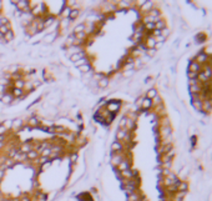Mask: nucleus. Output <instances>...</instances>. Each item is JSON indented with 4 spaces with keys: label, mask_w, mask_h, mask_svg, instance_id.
Returning a JSON list of instances; mask_svg holds the SVG:
<instances>
[{
    "label": "nucleus",
    "mask_w": 212,
    "mask_h": 201,
    "mask_svg": "<svg viewBox=\"0 0 212 201\" xmlns=\"http://www.w3.org/2000/svg\"><path fill=\"white\" fill-rule=\"evenodd\" d=\"M155 96H157V91L155 89H150L149 91H147V94H146V97H147V99H150V100H152Z\"/></svg>",
    "instance_id": "obj_10"
},
{
    "label": "nucleus",
    "mask_w": 212,
    "mask_h": 201,
    "mask_svg": "<svg viewBox=\"0 0 212 201\" xmlns=\"http://www.w3.org/2000/svg\"><path fill=\"white\" fill-rule=\"evenodd\" d=\"M151 105H152V100H150V99H147V97H145V99L142 100L141 109L147 110V109H150V108H151Z\"/></svg>",
    "instance_id": "obj_7"
},
{
    "label": "nucleus",
    "mask_w": 212,
    "mask_h": 201,
    "mask_svg": "<svg viewBox=\"0 0 212 201\" xmlns=\"http://www.w3.org/2000/svg\"><path fill=\"white\" fill-rule=\"evenodd\" d=\"M20 201H30V199H29V198H26V196H24V198H21V199H20Z\"/></svg>",
    "instance_id": "obj_35"
},
{
    "label": "nucleus",
    "mask_w": 212,
    "mask_h": 201,
    "mask_svg": "<svg viewBox=\"0 0 212 201\" xmlns=\"http://www.w3.org/2000/svg\"><path fill=\"white\" fill-rule=\"evenodd\" d=\"M4 131H5V129H4L3 126H0V135H1V134H3V132H4Z\"/></svg>",
    "instance_id": "obj_36"
},
{
    "label": "nucleus",
    "mask_w": 212,
    "mask_h": 201,
    "mask_svg": "<svg viewBox=\"0 0 212 201\" xmlns=\"http://www.w3.org/2000/svg\"><path fill=\"white\" fill-rule=\"evenodd\" d=\"M79 70H80V73H82V74H88V73H90V65L89 64L82 65V66L79 67Z\"/></svg>",
    "instance_id": "obj_15"
},
{
    "label": "nucleus",
    "mask_w": 212,
    "mask_h": 201,
    "mask_svg": "<svg viewBox=\"0 0 212 201\" xmlns=\"http://www.w3.org/2000/svg\"><path fill=\"white\" fill-rule=\"evenodd\" d=\"M82 58H85V54L80 51V52H76V54L71 55L70 56V60H71V61H74V63H76V61H79V60L82 59Z\"/></svg>",
    "instance_id": "obj_6"
},
{
    "label": "nucleus",
    "mask_w": 212,
    "mask_h": 201,
    "mask_svg": "<svg viewBox=\"0 0 212 201\" xmlns=\"http://www.w3.org/2000/svg\"><path fill=\"white\" fill-rule=\"evenodd\" d=\"M3 140H4V138H3V136H0V141H3Z\"/></svg>",
    "instance_id": "obj_40"
},
{
    "label": "nucleus",
    "mask_w": 212,
    "mask_h": 201,
    "mask_svg": "<svg viewBox=\"0 0 212 201\" xmlns=\"http://www.w3.org/2000/svg\"><path fill=\"white\" fill-rule=\"evenodd\" d=\"M15 126H20V121H15Z\"/></svg>",
    "instance_id": "obj_39"
},
{
    "label": "nucleus",
    "mask_w": 212,
    "mask_h": 201,
    "mask_svg": "<svg viewBox=\"0 0 212 201\" xmlns=\"http://www.w3.org/2000/svg\"><path fill=\"white\" fill-rule=\"evenodd\" d=\"M4 39H5V41H11L14 39V34H13V31L11 30H9L5 35H4Z\"/></svg>",
    "instance_id": "obj_16"
},
{
    "label": "nucleus",
    "mask_w": 212,
    "mask_h": 201,
    "mask_svg": "<svg viewBox=\"0 0 212 201\" xmlns=\"http://www.w3.org/2000/svg\"><path fill=\"white\" fill-rule=\"evenodd\" d=\"M9 30L10 29H9V26H7V25H0V35L4 36L7 31H9Z\"/></svg>",
    "instance_id": "obj_17"
},
{
    "label": "nucleus",
    "mask_w": 212,
    "mask_h": 201,
    "mask_svg": "<svg viewBox=\"0 0 212 201\" xmlns=\"http://www.w3.org/2000/svg\"><path fill=\"white\" fill-rule=\"evenodd\" d=\"M13 100V95H9V94H3L0 96V101L4 102V104H7V102H11Z\"/></svg>",
    "instance_id": "obj_8"
},
{
    "label": "nucleus",
    "mask_w": 212,
    "mask_h": 201,
    "mask_svg": "<svg viewBox=\"0 0 212 201\" xmlns=\"http://www.w3.org/2000/svg\"><path fill=\"white\" fill-rule=\"evenodd\" d=\"M36 156H37L36 151H29V153L26 154V157H29V159H35Z\"/></svg>",
    "instance_id": "obj_22"
},
{
    "label": "nucleus",
    "mask_w": 212,
    "mask_h": 201,
    "mask_svg": "<svg viewBox=\"0 0 212 201\" xmlns=\"http://www.w3.org/2000/svg\"><path fill=\"white\" fill-rule=\"evenodd\" d=\"M49 154H50V150H49V149H48V150H44V151H43V156H45V157H46Z\"/></svg>",
    "instance_id": "obj_33"
},
{
    "label": "nucleus",
    "mask_w": 212,
    "mask_h": 201,
    "mask_svg": "<svg viewBox=\"0 0 212 201\" xmlns=\"http://www.w3.org/2000/svg\"><path fill=\"white\" fill-rule=\"evenodd\" d=\"M14 95L20 96V95H21V90H20V89H15V90H14Z\"/></svg>",
    "instance_id": "obj_32"
},
{
    "label": "nucleus",
    "mask_w": 212,
    "mask_h": 201,
    "mask_svg": "<svg viewBox=\"0 0 212 201\" xmlns=\"http://www.w3.org/2000/svg\"><path fill=\"white\" fill-rule=\"evenodd\" d=\"M125 135H126L125 130H119V131H117V134H116V138H117V139H124Z\"/></svg>",
    "instance_id": "obj_21"
},
{
    "label": "nucleus",
    "mask_w": 212,
    "mask_h": 201,
    "mask_svg": "<svg viewBox=\"0 0 212 201\" xmlns=\"http://www.w3.org/2000/svg\"><path fill=\"white\" fill-rule=\"evenodd\" d=\"M121 149H122V146H121V144L119 141H115L111 145V151H113V153L115 151H121Z\"/></svg>",
    "instance_id": "obj_11"
},
{
    "label": "nucleus",
    "mask_w": 212,
    "mask_h": 201,
    "mask_svg": "<svg viewBox=\"0 0 212 201\" xmlns=\"http://www.w3.org/2000/svg\"><path fill=\"white\" fill-rule=\"evenodd\" d=\"M4 90H5V88H4V86H3V85H0V93H3V91H4Z\"/></svg>",
    "instance_id": "obj_37"
},
{
    "label": "nucleus",
    "mask_w": 212,
    "mask_h": 201,
    "mask_svg": "<svg viewBox=\"0 0 212 201\" xmlns=\"http://www.w3.org/2000/svg\"><path fill=\"white\" fill-rule=\"evenodd\" d=\"M145 28L147 30H155V22H147V24H145Z\"/></svg>",
    "instance_id": "obj_23"
},
{
    "label": "nucleus",
    "mask_w": 212,
    "mask_h": 201,
    "mask_svg": "<svg viewBox=\"0 0 212 201\" xmlns=\"http://www.w3.org/2000/svg\"><path fill=\"white\" fill-rule=\"evenodd\" d=\"M207 60H209V56H207V55L205 54V52L202 51V52H198V54L196 55L195 61H196V63H198L200 65H202V66H203V65H206V61H207Z\"/></svg>",
    "instance_id": "obj_2"
},
{
    "label": "nucleus",
    "mask_w": 212,
    "mask_h": 201,
    "mask_svg": "<svg viewBox=\"0 0 212 201\" xmlns=\"http://www.w3.org/2000/svg\"><path fill=\"white\" fill-rule=\"evenodd\" d=\"M79 14H80V11H79V10H76V9L71 10L70 14H69V19H70V20H74V19H76L79 16Z\"/></svg>",
    "instance_id": "obj_13"
},
{
    "label": "nucleus",
    "mask_w": 212,
    "mask_h": 201,
    "mask_svg": "<svg viewBox=\"0 0 212 201\" xmlns=\"http://www.w3.org/2000/svg\"><path fill=\"white\" fill-rule=\"evenodd\" d=\"M142 100H143V97H139V99H137V101H136V105L141 108V105H142Z\"/></svg>",
    "instance_id": "obj_31"
},
{
    "label": "nucleus",
    "mask_w": 212,
    "mask_h": 201,
    "mask_svg": "<svg viewBox=\"0 0 212 201\" xmlns=\"http://www.w3.org/2000/svg\"><path fill=\"white\" fill-rule=\"evenodd\" d=\"M54 39H55V34H52V35H50V34H48V35L44 37V40H43V41H44V43H51V41L54 40Z\"/></svg>",
    "instance_id": "obj_18"
},
{
    "label": "nucleus",
    "mask_w": 212,
    "mask_h": 201,
    "mask_svg": "<svg viewBox=\"0 0 212 201\" xmlns=\"http://www.w3.org/2000/svg\"><path fill=\"white\" fill-rule=\"evenodd\" d=\"M169 34H170V31H169V29H167V28H165L164 30H161V36H162V37H165V39L169 36Z\"/></svg>",
    "instance_id": "obj_25"
},
{
    "label": "nucleus",
    "mask_w": 212,
    "mask_h": 201,
    "mask_svg": "<svg viewBox=\"0 0 212 201\" xmlns=\"http://www.w3.org/2000/svg\"><path fill=\"white\" fill-rule=\"evenodd\" d=\"M211 110H212V99L202 101V110H201V111H205V112H210Z\"/></svg>",
    "instance_id": "obj_4"
},
{
    "label": "nucleus",
    "mask_w": 212,
    "mask_h": 201,
    "mask_svg": "<svg viewBox=\"0 0 212 201\" xmlns=\"http://www.w3.org/2000/svg\"><path fill=\"white\" fill-rule=\"evenodd\" d=\"M107 85H109V80H107L106 78L101 79V80L99 81V86H100V88H106Z\"/></svg>",
    "instance_id": "obj_20"
},
{
    "label": "nucleus",
    "mask_w": 212,
    "mask_h": 201,
    "mask_svg": "<svg viewBox=\"0 0 212 201\" xmlns=\"http://www.w3.org/2000/svg\"><path fill=\"white\" fill-rule=\"evenodd\" d=\"M86 64H89V60H88V58H82V59H80L79 61H76L75 63V66H77V67H80V66H82V65H86Z\"/></svg>",
    "instance_id": "obj_12"
},
{
    "label": "nucleus",
    "mask_w": 212,
    "mask_h": 201,
    "mask_svg": "<svg viewBox=\"0 0 212 201\" xmlns=\"http://www.w3.org/2000/svg\"><path fill=\"white\" fill-rule=\"evenodd\" d=\"M13 78H14V79H19V78H20V75H19V74H15Z\"/></svg>",
    "instance_id": "obj_38"
},
{
    "label": "nucleus",
    "mask_w": 212,
    "mask_h": 201,
    "mask_svg": "<svg viewBox=\"0 0 212 201\" xmlns=\"http://www.w3.org/2000/svg\"><path fill=\"white\" fill-rule=\"evenodd\" d=\"M112 162L113 165H119L121 162V156H112Z\"/></svg>",
    "instance_id": "obj_24"
},
{
    "label": "nucleus",
    "mask_w": 212,
    "mask_h": 201,
    "mask_svg": "<svg viewBox=\"0 0 212 201\" xmlns=\"http://www.w3.org/2000/svg\"><path fill=\"white\" fill-rule=\"evenodd\" d=\"M201 70H202V65H200V64L196 63L195 60L190 63V66H188V71H190V73L198 74V73H201Z\"/></svg>",
    "instance_id": "obj_1"
},
{
    "label": "nucleus",
    "mask_w": 212,
    "mask_h": 201,
    "mask_svg": "<svg viewBox=\"0 0 212 201\" xmlns=\"http://www.w3.org/2000/svg\"><path fill=\"white\" fill-rule=\"evenodd\" d=\"M152 6H154V3L152 1H145L142 4L141 6V10L142 11H146V14H149L150 10H152Z\"/></svg>",
    "instance_id": "obj_5"
},
{
    "label": "nucleus",
    "mask_w": 212,
    "mask_h": 201,
    "mask_svg": "<svg viewBox=\"0 0 212 201\" xmlns=\"http://www.w3.org/2000/svg\"><path fill=\"white\" fill-rule=\"evenodd\" d=\"M76 159H77V155H76V154H74L73 156H71V161L75 162V161H76Z\"/></svg>",
    "instance_id": "obj_34"
},
{
    "label": "nucleus",
    "mask_w": 212,
    "mask_h": 201,
    "mask_svg": "<svg viewBox=\"0 0 212 201\" xmlns=\"http://www.w3.org/2000/svg\"><path fill=\"white\" fill-rule=\"evenodd\" d=\"M119 108H120L119 101H115V104H109V109L113 110V111H117V109H119Z\"/></svg>",
    "instance_id": "obj_19"
},
{
    "label": "nucleus",
    "mask_w": 212,
    "mask_h": 201,
    "mask_svg": "<svg viewBox=\"0 0 212 201\" xmlns=\"http://www.w3.org/2000/svg\"><path fill=\"white\" fill-rule=\"evenodd\" d=\"M145 46H146V49H155V46H156V39H155L152 35H150L146 40Z\"/></svg>",
    "instance_id": "obj_3"
},
{
    "label": "nucleus",
    "mask_w": 212,
    "mask_h": 201,
    "mask_svg": "<svg viewBox=\"0 0 212 201\" xmlns=\"http://www.w3.org/2000/svg\"><path fill=\"white\" fill-rule=\"evenodd\" d=\"M119 170H121V171L128 170V162L127 161H121L119 164Z\"/></svg>",
    "instance_id": "obj_14"
},
{
    "label": "nucleus",
    "mask_w": 212,
    "mask_h": 201,
    "mask_svg": "<svg viewBox=\"0 0 212 201\" xmlns=\"http://www.w3.org/2000/svg\"><path fill=\"white\" fill-rule=\"evenodd\" d=\"M135 127V121L127 119V129H134Z\"/></svg>",
    "instance_id": "obj_27"
},
{
    "label": "nucleus",
    "mask_w": 212,
    "mask_h": 201,
    "mask_svg": "<svg viewBox=\"0 0 212 201\" xmlns=\"http://www.w3.org/2000/svg\"><path fill=\"white\" fill-rule=\"evenodd\" d=\"M203 52H205V54H206L207 56H209V55H212V46H209V48H206V50L203 51Z\"/></svg>",
    "instance_id": "obj_28"
},
{
    "label": "nucleus",
    "mask_w": 212,
    "mask_h": 201,
    "mask_svg": "<svg viewBox=\"0 0 212 201\" xmlns=\"http://www.w3.org/2000/svg\"><path fill=\"white\" fill-rule=\"evenodd\" d=\"M126 123H127V119H126V117H124V119L120 121V127H125V125H126Z\"/></svg>",
    "instance_id": "obj_29"
},
{
    "label": "nucleus",
    "mask_w": 212,
    "mask_h": 201,
    "mask_svg": "<svg viewBox=\"0 0 212 201\" xmlns=\"http://www.w3.org/2000/svg\"><path fill=\"white\" fill-rule=\"evenodd\" d=\"M15 86H16V89H20V88H22V86H24V82L20 81V80H18L16 84H15Z\"/></svg>",
    "instance_id": "obj_30"
},
{
    "label": "nucleus",
    "mask_w": 212,
    "mask_h": 201,
    "mask_svg": "<svg viewBox=\"0 0 212 201\" xmlns=\"http://www.w3.org/2000/svg\"><path fill=\"white\" fill-rule=\"evenodd\" d=\"M84 29H85V25H84V24H80V25H77L76 28L74 29V31H75V33H79V31H82Z\"/></svg>",
    "instance_id": "obj_26"
},
{
    "label": "nucleus",
    "mask_w": 212,
    "mask_h": 201,
    "mask_svg": "<svg viewBox=\"0 0 212 201\" xmlns=\"http://www.w3.org/2000/svg\"><path fill=\"white\" fill-rule=\"evenodd\" d=\"M166 28V22L164 20H157L155 22V29L156 30H164Z\"/></svg>",
    "instance_id": "obj_9"
}]
</instances>
